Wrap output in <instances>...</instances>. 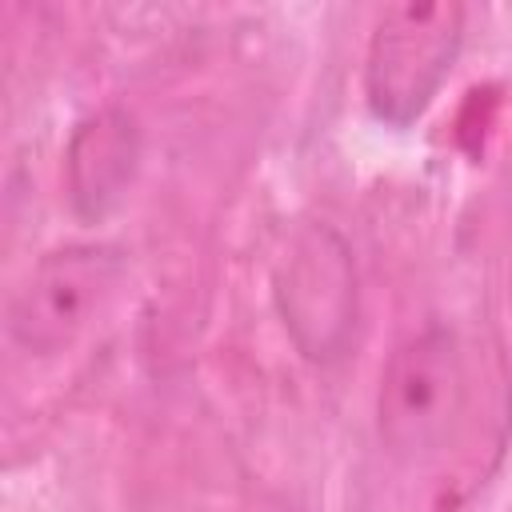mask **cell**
Listing matches in <instances>:
<instances>
[{"label":"cell","instance_id":"5b68a950","mask_svg":"<svg viewBox=\"0 0 512 512\" xmlns=\"http://www.w3.org/2000/svg\"><path fill=\"white\" fill-rule=\"evenodd\" d=\"M140 168V128L136 116L120 104H104L88 112L64 152V180H68V200L80 220H100L108 216L124 192L132 188Z\"/></svg>","mask_w":512,"mask_h":512},{"label":"cell","instance_id":"3957f363","mask_svg":"<svg viewBox=\"0 0 512 512\" xmlns=\"http://www.w3.org/2000/svg\"><path fill=\"white\" fill-rule=\"evenodd\" d=\"M464 40V8L460 4H396L388 8L364 56V96L368 108L392 124H412L432 96L440 92L444 76Z\"/></svg>","mask_w":512,"mask_h":512},{"label":"cell","instance_id":"277c9868","mask_svg":"<svg viewBox=\"0 0 512 512\" xmlns=\"http://www.w3.org/2000/svg\"><path fill=\"white\" fill-rule=\"evenodd\" d=\"M272 296L292 344L308 360H340L356 324V260L348 240L324 220L300 224L276 260Z\"/></svg>","mask_w":512,"mask_h":512},{"label":"cell","instance_id":"7a4b0ae2","mask_svg":"<svg viewBox=\"0 0 512 512\" xmlns=\"http://www.w3.org/2000/svg\"><path fill=\"white\" fill-rule=\"evenodd\" d=\"M128 256L104 240L48 248L8 300V340L28 356L72 348L116 296Z\"/></svg>","mask_w":512,"mask_h":512},{"label":"cell","instance_id":"6da1fadb","mask_svg":"<svg viewBox=\"0 0 512 512\" xmlns=\"http://www.w3.org/2000/svg\"><path fill=\"white\" fill-rule=\"evenodd\" d=\"M468 408L464 348L452 328L424 324L408 332L380 368L376 436L400 464L436 460Z\"/></svg>","mask_w":512,"mask_h":512}]
</instances>
